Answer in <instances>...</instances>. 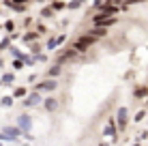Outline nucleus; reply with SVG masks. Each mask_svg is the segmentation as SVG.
Masks as SVG:
<instances>
[{"mask_svg": "<svg viewBox=\"0 0 148 146\" xmlns=\"http://www.w3.org/2000/svg\"><path fill=\"white\" fill-rule=\"evenodd\" d=\"M95 41H97L95 37H88V34H84V37H79L77 41L73 43V47H71V49H75L77 54H79V52H86V49H88V47H90V45H92Z\"/></svg>", "mask_w": 148, "mask_h": 146, "instance_id": "1", "label": "nucleus"}, {"mask_svg": "<svg viewBox=\"0 0 148 146\" xmlns=\"http://www.w3.org/2000/svg\"><path fill=\"white\" fill-rule=\"evenodd\" d=\"M127 125H129V112H127V108H118V112H116V129L125 131Z\"/></svg>", "mask_w": 148, "mask_h": 146, "instance_id": "2", "label": "nucleus"}, {"mask_svg": "<svg viewBox=\"0 0 148 146\" xmlns=\"http://www.w3.org/2000/svg\"><path fill=\"white\" fill-rule=\"evenodd\" d=\"M15 127L22 131V135L24 133H30V129H32V118H30L28 114H19V116H17V125H15Z\"/></svg>", "mask_w": 148, "mask_h": 146, "instance_id": "3", "label": "nucleus"}, {"mask_svg": "<svg viewBox=\"0 0 148 146\" xmlns=\"http://www.w3.org/2000/svg\"><path fill=\"white\" fill-rule=\"evenodd\" d=\"M56 88H58V82H56L54 77H47V80H43V82H39L37 86H34L37 93H52Z\"/></svg>", "mask_w": 148, "mask_h": 146, "instance_id": "4", "label": "nucleus"}, {"mask_svg": "<svg viewBox=\"0 0 148 146\" xmlns=\"http://www.w3.org/2000/svg\"><path fill=\"white\" fill-rule=\"evenodd\" d=\"M116 22H118L116 17H112V15H103V13H99L97 17H92V24H95V26H101V28H103V26H112V24H116Z\"/></svg>", "mask_w": 148, "mask_h": 146, "instance_id": "5", "label": "nucleus"}, {"mask_svg": "<svg viewBox=\"0 0 148 146\" xmlns=\"http://www.w3.org/2000/svg\"><path fill=\"white\" fill-rule=\"evenodd\" d=\"M41 101H43V99H41V93L34 90V93H30V95L24 97V108H34V105H39Z\"/></svg>", "mask_w": 148, "mask_h": 146, "instance_id": "6", "label": "nucleus"}, {"mask_svg": "<svg viewBox=\"0 0 148 146\" xmlns=\"http://www.w3.org/2000/svg\"><path fill=\"white\" fill-rule=\"evenodd\" d=\"M4 135H7L9 140H17V138H22V131H19L17 127H9V125H4L2 129H0Z\"/></svg>", "mask_w": 148, "mask_h": 146, "instance_id": "7", "label": "nucleus"}, {"mask_svg": "<svg viewBox=\"0 0 148 146\" xmlns=\"http://www.w3.org/2000/svg\"><path fill=\"white\" fill-rule=\"evenodd\" d=\"M103 135H108V138H116V123H114V120H108V123H105Z\"/></svg>", "mask_w": 148, "mask_h": 146, "instance_id": "8", "label": "nucleus"}, {"mask_svg": "<svg viewBox=\"0 0 148 146\" xmlns=\"http://www.w3.org/2000/svg\"><path fill=\"white\" fill-rule=\"evenodd\" d=\"M45 105V110H47V112H56V110H58V101H56L54 97H49V99H45V101H41Z\"/></svg>", "mask_w": 148, "mask_h": 146, "instance_id": "9", "label": "nucleus"}, {"mask_svg": "<svg viewBox=\"0 0 148 146\" xmlns=\"http://www.w3.org/2000/svg\"><path fill=\"white\" fill-rule=\"evenodd\" d=\"M133 95L137 99H142V97H148V86H140V88H135L133 90Z\"/></svg>", "mask_w": 148, "mask_h": 146, "instance_id": "10", "label": "nucleus"}, {"mask_svg": "<svg viewBox=\"0 0 148 146\" xmlns=\"http://www.w3.org/2000/svg\"><path fill=\"white\" fill-rule=\"evenodd\" d=\"M26 95H28L26 88H15V90H13V99H24Z\"/></svg>", "mask_w": 148, "mask_h": 146, "instance_id": "11", "label": "nucleus"}, {"mask_svg": "<svg viewBox=\"0 0 148 146\" xmlns=\"http://www.w3.org/2000/svg\"><path fill=\"white\" fill-rule=\"evenodd\" d=\"M60 73H62V69H60L58 64H56V67H52V69L47 71V77H54V80H56V77H58Z\"/></svg>", "mask_w": 148, "mask_h": 146, "instance_id": "12", "label": "nucleus"}, {"mask_svg": "<svg viewBox=\"0 0 148 146\" xmlns=\"http://www.w3.org/2000/svg\"><path fill=\"white\" fill-rule=\"evenodd\" d=\"M88 34L95 37V39H99V37H105L108 32H105V28H97V30H92V32H88Z\"/></svg>", "mask_w": 148, "mask_h": 146, "instance_id": "13", "label": "nucleus"}, {"mask_svg": "<svg viewBox=\"0 0 148 146\" xmlns=\"http://www.w3.org/2000/svg\"><path fill=\"white\" fill-rule=\"evenodd\" d=\"M0 105H2V108H11L13 105V97H0Z\"/></svg>", "mask_w": 148, "mask_h": 146, "instance_id": "14", "label": "nucleus"}, {"mask_svg": "<svg viewBox=\"0 0 148 146\" xmlns=\"http://www.w3.org/2000/svg\"><path fill=\"white\" fill-rule=\"evenodd\" d=\"M0 84H13V73H4L0 77Z\"/></svg>", "mask_w": 148, "mask_h": 146, "instance_id": "15", "label": "nucleus"}, {"mask_svg": "<svg viewBox=\"0 0 148 146\" xmlns=\"http://www.w3.org/2000/svg\"><path fill=\"white\" fill-rule=\"evenodd\" d=\"M41 15H43V17H52V15H54V11H52V7L43 9V11H41Z\"/></svg>", "mask_w": 148, "mask_h": 146, "instance_id": "16", "label": "nucleus"}, {"mask_svg": "<svg viewBox=\"0 0 148 146\" xmlns=\"http://www.w3.org/2000/svg\"><path fill=\"white\" fill-rule=\"evenodd\" d=\"M39 34L37 32H26V37H24V41H32V39H37Z\"/></svg>", "mask_w": 148, "mask_h": 146, "instance_id": "17", "label": "nucleus"}, {"mask_svg": "<svg viewBox=\"0 0 148 146\" xmlns=\"http://www.w3.org/2000/svg\"><path fill=\"white\" fill-rule=\"evenodd\" d=\"M144 116H146V112H144V110H140V112L135 114V123H140V120H144Z\"/></svg>", "mask_w": 148, "mask_h": 146, "instance_id": "18", "label": "nucleus"}, {"mask_svg": "<svg viewBox=\"0 0 148 146\" xmlns=\"http://www.w3.org/2000/svg\"><path fill=\"white\" fill-rule=\"evenodd\" d=\"M62 7H64L62 2H52V11H60Z\"/></svg>", "mask_w": 148, "mask_h": 146, "instance_id": "19", "label": "nucleus"}, {"mask_svg": "<svg viewBox=\"0 0 148 146\" xmlns=\"http://www.w3.org/2000/svg\"><path fill=\"white\" fill-rule=\"evenodd\" d=\"M82 4V0H73V2H69V9H77Z\"/></svg>", "mask_w": 148, "mask_h": 146, "instance_id": "20", "label": "nucleus"}, {"mask_svg": "<svg viewBox=\"0 0 148 146\" xmlns=\"http://www.w3.org/2000/svg\"><path fill=\"white\" fill-rule=\"evenodd\" d=\"M13 69H24V62H22V60H15V62H13Z\"/></svg>", "mask_w": 148, "mask_h": 146, "instance_id": "21", "label": "nucleus"}, {"mask_svg": "<svg viewBox=\"0 0 148 146\" xmlns=\"http://www.w3.org/2000/svg\"><path fill=\"white\" fill-rule=\"evenodd\" d=\"M26 2H30V0H15V4H26Z\"/></svg>", "mask_w": 148, "mask_h": 146, "instance_id": "22", "label": "nucleus"}, {"mask_svg": "<svg viewBox=\"0 0 148 146\" xmlns=\"http://www.w3.org/2000/svg\"><path fill=\"white\" fill-rule=\"evenodd\" d=\"M99 146H110V144H105V142H101V144H99Z\"/></svg>", "mask_w": 148, "mask_h": 146, "instance_id": "23", "label": "nucleus"}, {"mask_svg": "<svg viewBox=\"0 0 148 146\" xmlns=\"http://www.w3.org/2000/svg\"><path fill=\"white\" fill-rule=\"evenodd\" d=\"M133 146H142V144H140V142H135V144H133Z\"/></svg>", "mask_w": 148, "mask_h": 146, "instance_id": "24", "label": "nucleus"}, {"mask_svg": "<svg viewBox=\"0 0 148 146\" xmlns=\"http://www.w3.org/2000/svg\"><path fill=\"white\" fill-rule=\"evenodd\" d=\"M0 146H2V142H0Z\"/></svg>", "mask_w": 148, "mask_h": 146, "instance_id": "25", "label": "nucleus"}]
</instances>
